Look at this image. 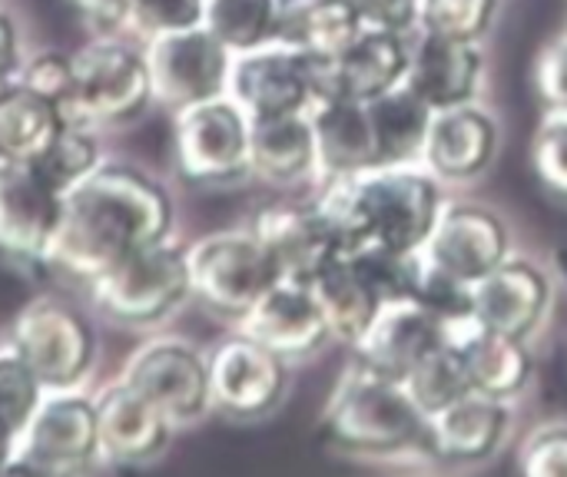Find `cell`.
<instances>
[{"instance_id":"obj_1","label":"cell","mask_w":567,"mask_h":477,"mask_svg":"<svg viewBox=\"0 0 567 477\" xmlns=\"http://www.w3.org/2000/svg\"><path fill=\"white\" fill-rule=\"evenodd\" d=\"M169 193L146 173L103 159L63 196L47 269L90 286L136 249L169 239Z\"/></svg>"},{"instance_id":"obj_2","label":"cell","mask_w":567,"mask_h":477,"mask_svg":"<svg viewBox=\"0 0 567 477\" xmlns=\"http://www.w3.org/2000/svg\"><path fill=\"white\" fill-rule=\"evenodd\" d=\"M316 206L332 222L346 249L375 242L399 252H422L442 216V193L425 173L372 166L329 179Z\"/></svg>"},{"instance_id":"obj_3","label":"cell","mask_w":567,"mask_h":477,"mask_svg":"<svg viewBox=\"0 0 567 477\" xmlns=\"http://www.w3.org/2000/svg\"><path fill=\"white\" fill-rule=\"evenodd\" d=\"M429 418L419 412L402 382L385 379L359 362L339 379L326 415V438L355 455H395L425 445Z\"/></svg>"},{"instance_id":"obj_4","label":"cell","mask_w":567,"mask_h":477,"mask_svg":"<svg viewBox=\"0 0 567 477\" xmlns=\"http://www.w3.org/2000/svg\"><path fill=\"white\" fill-rule=\"evenodd\" d=\"M153 103L143 50L103 33L73 53V90L63 113L76 126H120Z\"/></svg>"},{"instance_id":"obj_5","label":"cell","mask_w":567,"mask_h":477,"mask_svg":"<svg viewBox=\"0 0 567 477\" xmlns=\"http://www.w3.org/2000/svg\"><path fill=\"white\" fill-rule=\"evenodd\" d=\"M96 309L130 329H146L193 299L186 249L173 239L150 242L90 282Z\"/></svg>"},{"instance_id":"obj_6","label":"cell","mask_w":567,"mask_h":477,"mask_svg":"<svg viewBox=\"0 0 567 477\" xmlns=\"http://www.w3.org/2000/svg\"><path fill=\"white\" fill-rule=\"evenodd\" d=\"M173 163L189 186H229L249 176V116L229 96L176 110Z\"/></svg>"},{"instance_id":"obj_7","label":"cell","mask_w":567,"mask_h":477,"mask_svg":"<svg viewBox=\"0 0 567 477\" xmlns=\"http://www.w3.org/2000/svg\"><path fill=\"white\" fill-rule=\"evenodd\" d=\"M193 299H199L209 312L223 319H243L256 299L282 279L269 249L243 232H213L186 249Z\"/></svg>"},{"instance_id":"obj_8","label":"cell","mask_w":567,"mask_h":477,"mask_svg":"<svg viewBox=\"0 0 567 477\" xmlns=\"http://www.w3.org/2000/svg\"><path fill=\"white\" fill-rule=\"evenodd\" d=\"M100 455L96 405L73 388H53L37 405L23 435L17 438L7 471L73 475L90 468Z\"/></svg>"},{"instance_id":"obj_9","label":"cell","mask_w":567,"mask_h":477,"mask_svg":"<svg viewBox=\"0 0 567 477\" xmlns=\"http://www.w3.org/2000/svg\"><path fill=\"white\" fill-rule=\"evenodd\" d=\"M153 103L169 106L173 113L213 96H223L229 86L233 50L203 23L186 30H169L143 43Z\"/></svg>"},{"instance_id":"obj_10","label":"cell","mask_w":567,"mask_h":477,"mask_svg":"<svg viewBox=\"0 0 567 477\" xmlns=\"http://www.w3.org/2000/svg\"><path fill=\"white\" fill-rule=\"evenodd\" d=\"M10 345L37 372L47 392L73 388L93 365L96 335L90 322L63 299L40 295L13 319Z\"/></svg>"},{"instance_id":"obj_11","label":"cell","mask_w":567,"mask_h":477,"mask_svg":"<svg viewBox=\"0 0 567 477\" xmlns=\"http://www.w3.org/2000/svg\"><path fill=\"white\" fill-rule=\"evenodd\" d=\"M133 392L153 402L169 425H193L213 408L206 359L176 339H153L140 345L120 375Z\"/></svg>"},{"instance_id":"obj_12","label":"cell","mask_w":567,"mask_h":477,"mask_svg":"<svg viewBox=\"0 0 567 477\" xmlns=\"http://www.w3.org/2000/svg\"><path fill=\"white\" fill-rule=\"evenodd\" d=\"M206 369L213 408L236 422L269 415L286 395V359L243 335L239 329L209 352Z\"/></svg>"},{"instance_id":"obj_13","label":"cell","mask_w":567,"mask_h":477,"mask_svg":"<svg viewBox=\"0 0 567 477\" xmlns=\"http://www.w3.org/2000/svg\"><path fill=\"white\" fill-rule=\"evenodd\" d=\"M312 103L359 100L369 103L399 86L409 70V33L362 27V33L336 56H312Z\"/></svg>"},{"instance_id":"obj_14","label":"cell","mask_w":567,"mask_h":477,"mask_svg":"<svg viewBox=\"0 0 567 477\" xmlns=\"http://www.w3.org/2000/svg\"><path fill=\"white\" fill-rule=\"evenodd\" d=\"M226 93L246 110V116L306 113L312 106L309 53L279 40L233 53Z\"/></svg>"},{"instance_id":"obj_15","label":"cell","mask_w":567,"mask_h":477,"mask_svg":"<svg viewBox=\"0 0 567 477\" xmlns=\"http://www.w3.org/2000/svg\"><path fill=\"white\" fill-rule=\"evenodd\" d=\"M442 345H449L445 319L435 309H429L419 295H405L379 305L372 325L362 332L352 352L359 365L385 379L405 382L409 372Z\"/></svg>"},{"instance_id":"obj_16","label":"cell","mask_w":567,"mask_h":477,"mask_svg":"<svg viewBox=\"0 0 567 477\" xmlns=\"http://www.w3.org/2000/svg\"><path fill=\"white\" fill-rule=\"evenodd\" d=\"M60 206L63 196L30 163H7L0 169V252L47 269Z\"/></svg>"},{"instance_id":"obj_17","label":"cell","mask_w":567,"mask_h":477,"mask_svg":"<svg viewBox=\"0 0 567 477\" xmlns=\"http://www.w3.org/2000/svg\"><path fill=\"white\" fill-rule=\"evenodd\" d=\"M236 329L269 352L282 355L286 362L306 359L332 339L309 286L299 279H279L276 286H269L236 322Z\"/></svg>"},{"instance_id":"obj_18","label":"cell","mask_w":567,"mask_h":477,"mask_svg":"<svg viewBox=\"0 0 567 477\" xmlns=\"http://www.w3.org/2000/svg\"><path fill=\"white\" fill-rule=\"evenodd\" d=\"M422 256L435 269L475 286L508 259V229L482 206H452L442 209Z\"/></svg>"},{"instance_id":"obj_19","label":"cell","mask_w":567,"mask_h":477,"mask_svg":"<svg viewBox=\"0 0 567 477\" xmlns=\"http://www.w3.org/2000/svg\"><path fill=\"white\" fill-rule=\"evenodd\" d=\"M249 229L269 249L282 279L309 282L336 252L346 249L339 232L332 229V222L322 216L316 203L312 206H292V203L266 206L256 212Z\"/></svg>"},{"instance_id":"obj_20","label":"cell","mask_w":567,"mask_h":477,"mask_svg":"<svg viewBox=\"0 0 567 477\" xmlns=\"http://www.w3.org/2000/svg\"><path fill=\"white\" fill-rule=\"evenodd\" d=\"M551 305L548 276L528 259H505L472 286L475 319L502 335L525 339L538 329Z\"/></svg>"},{"instance_id":"obj_21","label":"cell","mask_w":567,"mask_h":477,"mask_svg":"<svg viewBox=\"0 0 567 477\" xmlns=\"http://www.w3.org/2000/svg\"><path fill=\"white\" fill-rule=\"evenodd\" d=\"M96 428H100V455L116 465H143L156 458L169 442V418L133 392L123 379L106 385L96 398Z\"/></svg>"},{"instance_id":"obj_22","label":"cell","mask_w":567,"mask_h":477,"mask_svg":"<svg viewBox=\"0 0 567 477\" xmlns=\"http://www.w3.org/2000/svg\"><path fill=\"white\" fill-rule=\"evenodd\" d=\"M482 76V53L472 40H452L429 30L409 37L405 83L432 106L452 110L475 96Z\"/></svg>"},{"instance_id":"obj_23","label":"cell","mask_w":567,"mask_h":477,"mask_svg":"<svg viewBox=\"0 0 567 477\" xmlns=\"http://www.w3.org/2000/svg\"><path fill=\"white\" fill-rule=\"evenodd\" d=\"M445 335L449 345H455V352L462 355L472 392L508 402L528 385L532 355L525 349V339L492 332L475 315L445 322Z\"/></svg>"},{"instance_id":"obj_24","label":"cell","mask_w":567,"mask_h":477,"mask_svg":"<svg viewBox=\"0 0 567 477\" xmlns=\"http://www.w3.org/2000/svg\"><path fill=\"white\" fill-rule=\"evenodd\" d=\"M505 428H508L505 402L468 392L465 398H458L455 405H449L429 418L425 448L442 462L472 465V462H485L498 452Z\"/></svg>"},{"instance_id":"obj_25","label":"cell","mask_w":567,"mask_h":477,"mask_svg":"<svg viewBox=\"0 0 567 477\" xmlns=\"http://www.w3.org/2000/svg\"><path fill=\"white\" fill-rule=\"evenodd\" d=\"M498 146L495 120L468 103L452 110H435L429 139H425V163L442 179H472L488 169Z\"/></svg>"},{"instance_id":"obj_26","label":"cell","mask_w":567,"mask_h":477,"mask_svg":"<svg viewBox=\"0 0 567 477\" xmlns=\"http://www.w3.org/2000/svg\"><path fill=\"white\" fill-rule=\"evenodd\" d=\"M316 169V133L306 113L249 116V176L269 186H296Z\"/></svg>"},{"instance_id":"obj_27","label":"cell","mask_w":567,"mask_h":477,"mask_svg":"<svg viewBox=\"0 0 567 477\" xmlns=\"http://www.w3.org/2000/svg\"><path fill=\"white\" fill-rule=\"evenodd\" d=\"M312 133H316V169L326 179L352 176L379 166L375 136L369 123V110L359 100H319L309 106Z\"/></svg>"},{"instance_id":"obj_28","label":"cell","mask_w":567,"mask_h":477,"mask_svg":"<svg viewBox=\"0 0 567 477\" xmlns=\"http://www.w3.org/2000/svg\"><path fill=\"white\" fill-rule=\"evenodd\" d=\"M362 27L352 0H276L272 40L312 56H336L362 33Z\"/></svg>"},{"instance_id":"obj_29","label":"cell","mask_w":567,"mask_h":477,"mask_svg":"<svg viewBox=\"0 0 567 477\" xmlns=\"http://www.w3.org/2000/svg\"><path fill=\"white\" fill-rule=\"evenodd\" d=\"M306 286L329 325V335L346 345H355L362 339V332L372 325V319L382 305L379 295L369 289V282L349 262L346 249L336 252Z\"/></svg>"},{"instance_id":"obj_30","label":"cell","mask_w":567,"mask_h":477,"mask_svg":"<svg viewBox=\"0 0 567 477\" xmlns=\"http://www.w3.org/2000/svg\"><path fill=\"white\" fill-rule=\"evenodd\" d=\"M365 110H369V123L375 136L379 166H409L415 156L425 153L435 110L405 80L385 90L382 96L369 100Z\"/></svg>"},{"instance_id":"obj_31","label":"cell","mask_w":567,"mask_h":477,"mask_svg":"<svg viewBox=\"0 0 567 477\" xmlns=\"http://www.w3.org/2000/svg\"><path fill=\"white\" fill-rule=\"evenodd\" d=\"M66 123L60 103L37 96L17 80L0 90V156L7 163H33Z\"/></svg>"},{"instance_id":"obj_32","label":"cell","mask_w":567,"mask_h":477,"mask_svg":"<svg viewBox=\"0 0 567 477\" xmlns=\"http://www.w3.org/2000/svg\"><path fill=\"white\" fill-rule=\"evenodd\" d=\"M346 256L355 266V272L369 282V289L379 295V302H392L419 292V279L425 269L422 252H399L375 242H359L349 246Z\"/></svg>"},{"instance_id":"obj_33","label":"cell","mask_w":567,"mask_h":477,"mask_svg":"<svg viewBox=\"0 0 567 477\" xmlns=\"http://www.w3.org/2000/svg\"><path fill=\"white\" fill-rule=\"evenodd\" d=\"M402 385H405V392L412 395V402L419 405V412L425 418L439 415L442 408L455 405L458 398H465L472 392L468 372H465L462 355L455 352V345L435 349L429 359H422L409 372V379Z\"/></svg>"},{"instance_id":"obj_34","label":"cell","mask_w":567,"mask_h":477,"mask_svg":"<svg viewBox=\"0 0 567 477\" xmlns=\"http://www.w3.org/2000/svg\"><path fill=\"white\" fill-rule=\"evenodd\" d=\"M103 163V153H100V143L96 136L90 133V126H76V123H66L53 143L30 163L60 196H66L73 186H80L96 166Z\"/></svg>"},{"instance_id":"obj_35","label":"cell","mask_w":567,"mask_h":477,"mask_svg":"<svg viewBox=\"0 0 567 477\" xmlns=\"http://www.w3.org/2000/svg\"><path fill=\"white\" fill-rule=\"evenodd\" d=\"M276 0H206L203 27H209L233 53L256 50L272 40Z\"/></svg>"},{"instance_id":"obj_36","label":"cell","mask_w":567,"mask_h":477,"mask_svg":"<svg viewBox=\"0 0 567 477\" xmlns=\"http://www.w3.org/2000/svg\"><path fill=\"white\" fill-rule=\"evenodd\" d=\"M43 395L47 388L37 379V372L23 362V355L10 342L0 345V432L10 442V452L23 435L27 422L33 418L37 405L43 402Z\"/></svg>"},{"instance_id":"obj_37","label":"cell","mask_w":567,"mask_h":477,"mask_svg":"<svg viewBox=\"0 0 567 477\" xmlns=\"http://www.w3.org/2000/svg\"><path fill=\"white\" fill-rule=\"evenodd\" d=\"M495 10H498V0H422L419 30L475 43L492 27Z\"/></svg>"},{"instance_id":"obj_38","label":"cell","mask_w":567,"mask_h":477,"mask_svg":"<svg viewBox=\"0 0 567 477\" xmlns=\"http://www.w3.org/2000/svg\"><path fill=\"white\" fill-rule=\"evenodd\" d=\"M532 166L538 183L567 203V113L548 116L532 139Z\"/></svg>"},{"instance_id":"obj_39","label":"cell","mask_w":567,"mask_h":477,"mask_svg":"<svg viewBox=\"0 0 567 477\" xmlns=\"http://www.w3.org/2000/svg\"><path fill=\"white\" fill-rule=\"evenodd\" d=\"M206 0H130L126 27L130 33L150 40L169 30H186L203 23Z\"/></svg>"},{"instance_id":"obj_40","label":"cell","mask_w":567,"mask_h":477,"mask_svg":"<svg viewBox=\"0 0 567 477\" xmlns=\"http://www.w3.org/2000/svg\"><path fill=\"white\" fill-rule=\"evenodd\" d=\"M13 80L20 86L33 90L37 96H47V100H53V103L63 106L66 96H70V90H73V56L53 53V50L37 53V56H30V60L20 63V70H17Z\"/></svg>"},{"instance_id":"obj_41","label":"cell","mask_w":567,"mask_h":477,"mask_svg":"<svg viewBox=\"0 0 567 477\" xmlns=\"http://www.w3.org/2000/svg\"><path fill=\"white\" fill-rule=\"evenodd\" d=\"M518 468L528 477H567V428L535 432L522 448Z\"/></svg>"},{"instance_id":"obj_42","label":"cell","mask_w":567,"mask_h":477,"mask_svg":"<svg viewBox=\"0 0 567 477\" xmlns=\"http://www.w3.org/2000/svg\"><path fill=\"white\" fill-rule=\"evenodd\" d=\"M535 90L551 113H567V37L538 56Z\"/></svg>"},{"instance_id":"obj_43","label":"cell","mask_w":567,"mask_h":477,"mask_svg":"<svg viewBox=\"0 0 567 477\" xmlns=\"http://www.w3.org/2000/svg\"><path fill=\"white\" fill-rule=\"evenodd\" d=\"M422 0H352L365 27H382L395 33H412L419 27Z\"/></svg>"},{"instance_id":"obj_44","label":"cell","mask_w":567,"mask_h":477,"mask_svg":"<svg viewBox=\"0 0 567 477\" xmlns=\"http://www.w3.org/2000/svg\"><path fill=\"white\" fill-rule=\"evenodd\" d=\"M76 7V13L93 23L103 33H116L126 27V13H130V0H70Z\"/></svg>"},{"instance_id":"obj_45","label":"cell","mask_w":567,"mask_h":477,"mask_svg":"<svg viewBox=\"0 0 567 477\" xmlns=\"http://www.w3.org/2000/svg\"><path fill=\"white\" fill-rule=\"evenodd\" d=\"M23 56H20V40H17V27L13 20L0 10V80L10 83L20 70Z\"/></svg>"},{"instance_id":"obj_46","label":"cell","mask_w":567,"mask_h":477,"mask_svg":"<svg viewBox=\"0 0 567 477\" xmlns=\"http://www.w3.org/2000/svg\"><path fill=\"white\" fill-rule=\"evenodd\" d=\"M3 166H7V159H3V156H0V169H3Z\"/></svg>"},{"instance_id":"obj_47","label":"cell","mask_w":567,"mask_h":477,"mask_svg":"<svg viewBox=\"0 0 567 477\" xmlns=\"http://www.w3.org/2000/svg\"><path fill=\"white\" fill-rule=\"evenodd\" d=\"M3 86H7V83H3V80H0V90H3Z\"/></svg>"}]
</instances>
